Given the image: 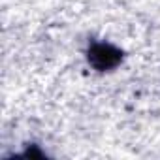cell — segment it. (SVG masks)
Listing matches in <instances>:
<instances>
[{
	"instance_id": "obj_1",
	"label": "cell",
	"mask_w": 160,
	"mask_h": 160,
	"mask_svg": "<svg viewBox=\"0 0 160 160\" xmlns=\"http://www.w3.org/2000/svg\"><path fill=\"white\" fill-rule=\"evenodd\" d=\"M91 58L98 68H109L119 60V53L115 49H111L109 45H96Z\"/></svg>"
}]
</instances>
